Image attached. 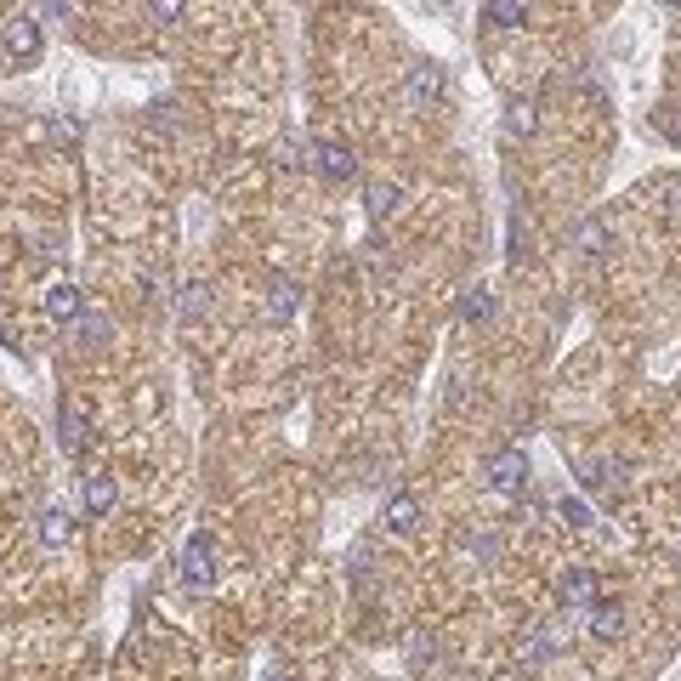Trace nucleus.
Wrapping results in <instances>:
<instances>
[{"label":"nucleus","instance_id":"nucleus-1","mask_svg":"<svg viewBox=\"0 0 681 681\" xmlns=\"http://www.w3.org/2000/svg\"><path fill=\"white\" fill-rule=\"evenodd\" d=\"M483 483L494 494H523L528 489V454L523 449H500L483 460Z\"/></svg>","mask_w":681,"mask_h":681},{"label":"nucleus","instance_id":"nucleus-2","mask_svg":"<svg viewBox=\"0 0 681 681\" xmlns=\"http://www.w3.org/2000/svg\"><path fill=\"white\" fill-rule=\"evenodd\" d=\"M313 171L324 176V182H347V176L358 171V159H352V148H347V142L318 137V142H313Z\"/></svg>","mask_w":681,"mask_h":681},{"label":"nucleus","instance_id":"nucleus-3","mask_svg":"<svg viewBox=\"0 0 681 681\" xmlns=\"http://www.w3.org/2000/svg\"><path fill=\"white\" fill-rule=\"evenodd\" d=\"M585 630H591V642H619L625 636V602L596 596L591 608H585Z\"/></svg>","mask_w":681,"mask_h":681},{"label":"nucleus","instance_id":"nucleus-4","mask_svg":"<svg viewBox=\"0 0 681 681\" xmlns=\"http://www.w3.org/2000/svg\"><path fill=\"white\" fill-rule=\"evenodd\" d=\"M557 602L568 613L591 608V602H596V574H591V568H562V574H557Z\"/></svg>","mask_w":681,"mask_h":681},{"label":"nucleus","instance_id":"nucleus-5","mask_svg":"<svg viewBox=\"0 0 681 681\" xmlns=\"http://www.w3.org/2000/svg\"><path fill=\"white\" fill-rule=\"evenodd\" d=\"M46 313H52L57 324H74V318L86 313V296H80V284H74V279H52V284H46Z\"/></svg>","mask_w":681,"mask_h":681},{"label":"nucleus","instance_id":"nucleus-6","mask_svg":"<svg viewBox=\"0 0 681 681\" xmlns=\"http://www.w3.org/2000/svg\"><path fill=\"white\" fill-rule=\"evenodd\" d=\"M562 647H568V630L562 625H534L523 636V664H545V659H557Z\"/></svg>","mask_w":681,"mask_h":681},{"label":"nucleus","instance_id":"nucleus-7","mask_svg":"<svg viewBox=\"0 0 681 681\" xmlns=\"http://www.w3.org/2000/svg\"><path fill=\"white\" fill-rule=\"evenodd\" d=\"M403 91H409V103L415 108L437 103V97H443V69H437V63H415L409 80H403Z\"/></svg>","mask_w":681,"mask_h":681},{"label":"nucleus","instance_id":"nucleus-8","mask_svg":"<svg viewBox=\"0 0 681 681\" xmlns=\"http://www.w3.org/2000/svg\"><path fill=\"white\" fill-rule=\"evenodd\" d=\"M182 574H188V585H210L216 579V551H210L205 534H193L188 551H182Z\"/></svg>","mask_w":681,"mask_h":681},{"label":"nucleus","instance_id":"nucleus-9","mask_svg":"<svg viewBox=\"0 0 681 681\" xmlns=\"http://www.w3.org/2000/svg\"><path fill=\"white\" fill-rule=\"evenodd\" d=\"M6 52L18 57V63H35V57H40V18L6 23Z\"/></svg>","mask_w":681,"mask_h":681},{"label":"nucleus","instance_id":"nucleus-10","mask_svg":"<svg viewBox=\"0 0 681 681\" xmlns=\"http://www.w3.org/2000/svg\"><path fill=\"white\" fill-rule=\"evenodd\" d=\"M381 523L392 528V534H415V528H420V500H415V494H392L386 511H381Z\"/></svg>","mask_w":681,"mask_h":681},{"label":"nucleus","instance_id":"nucleus-11","mask_svg":"<svg viewBox=\"0 0 681 681\" xmlns=\"http://www.w3.org/2000/svg\"><path fill=\"white\" fill-rule=\"evenodd\" d=\"M69 330H74V341H80L86 352H97V347H108V335H114V318H108V313H80Z\"/></svg>","mask_w":681,"mask_h":681},{"label":"nucleus","instance_id":"nucleus-12","mask_svg":"<svg viewBox=\"0 0 681 681\" xmlns=\"http://www.w3.org/2000/svg\"><path fill=\"white\" fill-rule=\"evenodd\" d=\"M296 307H301V290L290 279L267 284V318H273V324H290V318H296Z\"/></svg>","mask_w":681,"mask_h":681},{"label":"nucleus","instance_id":"nucleus-13","mask_svg":"<svg viewBox=\"0 0 681 681\" xmlns=\"http://www.w3.org/2000/svg\"><path fill=\"white\" fill-rule=\"evenodd\" d=\"M523 23V0H483V29L489 35H511Z\"/></svg>","mask_w":681,"mask_h":681},{"label":"nucleus","instance_id":"nucleus-14","mask_svg":"<svg viewBox=\"0 0 681 681\" xmlns=\"http://www.w3.org/2000/svg\"><path fill=\"white\" fill-rule=\"evenodd\" d=\"M364 205H369V216H375V222L398 216V210H403V182H369Z\"/></svg>","mask_w":681,"mask_h":681},{"label":"nucleus","instance_id":"nucleus-15","mask_svg":"<svg viewBox=\"0 0 681 681\" xmlns=\"http://www.w3.org/2000/svg\"><path fill=\"white\" fill-rule=\"evenodd\" d=\"M114 500H120L114 477H108V472H91V477H86V511H91V517H108V511H114Z\"/></svg>","mask_w":681,"mask_h":681},{"label":"nucleus","instance_id":"nucleus-16","mask_svg":"<svg viewBox=\"0 0 681 681\" xmlns=\"http://www.w3.org/2000/svg\"><path fill=\"white\" fill-rule=\"evenodd\" d=\"M574 250L579 256H602V250H608V222H602V216H585V222L574 227Z\"/></svg>","mask_w":681,"mask_h":681},{"label":"nucleus","instance_id":"nucleus-17","mask_svg":"<svg viewBox=\"0 0 681 681\" xmlns=\"http://www.w3.org/2000/svg\"><path fill=\"white\" fill-rule=\"evenodd\" d=\"M579 477H585V489H613V483H619V466L602 460V454H591V460H579Z\"/></svg>","mask_w":681,"mask_h":681},{"label":"nucleus","instance_id":"nucleus-18","mask_svg":"<svg viewBox=\"0 0 681 681\" xmlns=\"http://www.w3.org/2000/svg\"><path fill=\"white\" fill-rule=\"evenodd\" d=\"M69 534H74V523H69V511H63V506H52L46 517H40V540L52 545V551H57V545H69Z\"/></svg>","mask_w":681,"mask_h":681},{"label":"nucleus","instance_id":"nucleus-19","mask_svg":"<svg viewBox=\"0 0 681 681\" xmlns=\"http://www.w3.org/2000/svg\"><path fill=\"white\" fill-rule=\"evenodd\" d=\"M534 114H540V108L534 103H506V137H534Z\"/></svg>","mask_w":681,"mask_h":681},{"label":"nucleus","instance_id":"nucleus-20","mask_svg":"<svg viewBox=\"0 0 681 681\" xmlns=\"http://www.w3.org/2000/svg\"><path fill=\"white\" fill-rule=\"evenodd\" d=\"M460 318H466V324H483V318H489V290H483V284H466V290H460Z\"/></svg>","mask_w":681,"mask_h":681},{"label":"nucleus","instance_id":"nucleus-21","mask_svg":"<svg viewBox=\"0 0 681 681\" xmlns=\"http://www.w3.org/2000/svg\"><path fill=\"white\" fill-rule=\"evenodd\" d=\"M460 545H466V557H477V562H500V540H494L489 528H472Z\"/></svg>","mask_w":681,"mask_h":681},{"label":"nucleus","instance_id":"nucleus-22","mask_svg":"<svg viewBox=\"0 0 681 681\" xmlns=\"http://www.w3.org/2000/svg\"><path fill=\"white\" fill-rule=\"evenodd\" d=\"M91 443V426H86V415H74V409H63V449L69 454H80Z\"/></svg>","mask_w":681,"mask_h":681},{"label":"nucleus","instance_id":"nucleus-23","mask_svg":"<svg viewBox=\"0 0 681 681\" xmlns=\"http://www.w3.org/2000/svg\"><path fill=\"white\" fill-rule=\"evenodd\" d=\"M557 517H562L568 528H591V523H596V517H591V506H585L579 494H562V500H557Z\"/></svg>","mask_w":681,"mask_h":681},{"label":"nucleus","instance_id":"nucleus-24","mask_svg":"<svg viewBox=\"0 0 681 681\" xmlns=\"http://www.w3.org/2000/svg\"><path fill=\"white\" fill-rule=\"evenodd\" d=\"M432 659H437V642L426 636V630H415V636H409V664H415V670H426Z\"/></svg>","mask_w":681,"mask_h":681},{"label":"nucleus","instance_id":"nucleus-25","mask_svg":"<svg viewBox=\"0 0 681 681\" xmlns=\"http://www.w3.org/2000/svg\"><path fill=\"white\" fill-rule=\"evenodd\" d=\"M210 307V290L205 284H188V290H182V318H199Z\"/></svg>","mask_w":681,"mask_h":681},{"label":"nucleus","instance_id":"nucleus-26","mask_svg":"<svg viewBox=\"0 0 681 681\" xmlns=\"http://www.w3.org/2000/svg\"><path fill=\"white\" fill-rule=\"evenodd\" d=\"M148 12H154V23H182L188 0H148Z\"/></svg>","mask_w":681,"mask_h":681},{"label":"nucleus","instance_id":"nucleus-27","mask_svg":"<svg viewBox=\"0 0 681 681\" xmlns=\"http://www.w3.org/2000/svg\"><path fill=\"white\" fill-rule=\"evenodd\" d=\"M46 18H52V23H63V29H69V23L80 18V0H46Z\"/></svg>","mask_w":681,"mask_h":681},{"label":"nucleus","instance_id":"nucleus-28","mask_svg":"<svg viewBox=\"0 0 681 681\" xmlns=\"http://www.w3.org/2000/svg\"><path fill=\"white\" fill-rule=\"evenodd\" d=\"M46 131H52V142H74V137H80V125H74V120H52Z\"/></svg>","mask_w":681,"mask_h":681},{"label":"nucleus","instance_id":"nucleus-29","mask_svg":"<svg viewBox=\"0 0 681 681\" xmlns=\"http://www.w3.org/2000/svg\"><path fill=\"white\" fill-rule=\"evenodd\" d=\"M523 250H528V227H523V222H511V256L523 262Z\"/></svg>","mask_w":681,"mask_h":681},{"label":"nucleus","instance_id":"nucleus-30","mask_svg":"<svg viewBox=\"0 0 681 681\" xmlns=\"http://www.w3.org/2000/svg\"><path fill=\"white\" fill-rule=\"evenodd\" d=\"M57 245H63L57 233H40V256H46V262H57V256H63V250H57Z\"/></svg>","mask_w":681,"mask_h":681},{"label":"nucleus","instance_id":"nucleus-31","mask_svg":"<svg viewBox=\"0 0 681 681\" xmlns=\"http://www.w3.org/2000/svg\"><path fill=\"white\" fill-rule=\"evenodd\" d=\"M0 347H6V352H18V341H12V330H6V318H0Z\"/></svg>","mask_w":681,"mask_h":681},{"label":"nucleus","instance_id":"nucleus-32","mask_svg":"<svg viewBox=\"0 0 681 681\" xmlns=\"http://www.w3.org/2000/svg\"><path fill=\"white\" fill-rule=\"evenodd\" d=\"M262 681H296V676H290V670H267Z\"/></svg>","mask_w":681,"mask_h":681},{"label":"nucleus","instance_id":"nucleus-33","mask_svg":"<svg viewBox=\"0 0 681 681\" xmlns=\"http://www.w3.org/2000/svg\"><path fill=\"white\" fill-rule=\"evenodd\" d=\"M659 6H681V0H659Z\"/></svg>","mask_w":681,"mask_h":681}]
</instances>
